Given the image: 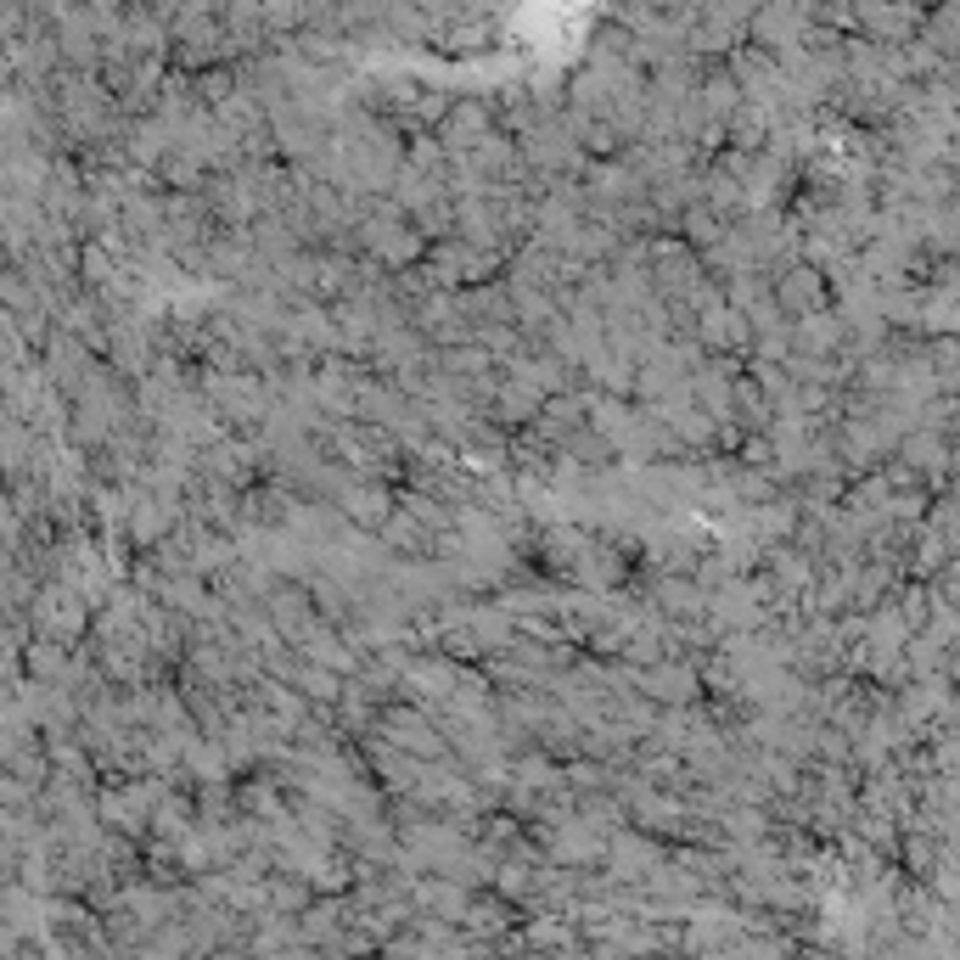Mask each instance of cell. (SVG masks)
I'll return each mask as SVG.
<instances>
[{"instance_id":"7a4b0ae2","label":"cell","mask_w":960,"mask_h":960,"mask_svg":"<svg viewBox=\"0 0 960 960\" xmlns=\"http://www.w3.org/2000/svg\"><path fill=\"white\" fill-rule=\"evenodd\" d=\"M753 34L775 45V39H792V34H798V23H792V12H787V7H775V12H758Z\"/></svg>"},{"instance_id":"6da1fadb","label":"cell","mask_w":960,"mask_h":960,"mask_svg":"<svg viewBox=\"0 0 960 960\" xmlns=\"http://www.w3.org/2000/svg\"><path fill=\"white\" fill-rule=\"evenodd\" d=\"M775 304H781L787 315L820 309V270H792V276L781 282V293H775Z\"/></svg>"}]
</instances>
